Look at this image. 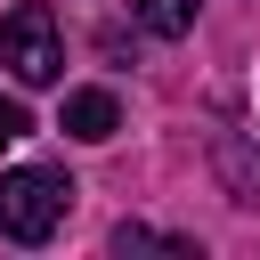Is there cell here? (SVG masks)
Masks as SVG:
<instances>
[{"label": "cell", "mask_w": 260, "mask_h": 260, "mask_svg": "<svg viewBox=\"0 0 260 260\" xmlns=\"http://www.w3.org/2000/svg\"><path fill=\"white\" fill-rule=\"evenodd\" d=\"M24 130H32V114H24L16 98H0V138H24Z\"/></svg>", "instance_id": "obj_6"}, {"label": "cell", "mask_w": 260, "mask_h": 260, "mask_svg": "<svg viewBox=\"0 0 260 260\" xmlns=\"http://www.w3.org/2000/svg\"><path fill=\"white\" fill-rule=\"evenodd\" d=\"M130 16L154 32V41H179V32H195V16H203V0H130Z\"/></svg>", "instance_id": "obj_5"}, {"label": "cell", "mask_w": 260, "mask_h": 260, "mask_svg": "<svg viewBox=\"0 0 260 260\" xmlns=\"http://www.w3.org/2000/svg\"><path fill=\"white\" fill-rule=\"evenodd\" d=\"M57 130H73V138H114L122 130V106H114V89H65V114H57Z\"/></svg>", "instance_id": "obj_4"}, {"label": "cell", "mask_w": 260, "mask_h": 260, "mask_svg": "<svg viewBox=\"0 0 260 260\" xmlns=\"http://www.w3.org/2000/svg\"><path fill=\"white\" fill-rule=\"evenodd\" d=\"M65 203H73V179L49 171V162H16L0 171V236L16 244H49L65 228Z\"/></svg>", "instance_id": "obj_1"}, {"label": "cell", "mask_w": 260, "mask_h": 260, "mask_svg": "<svg viewBox=\"0 0 260 260\" xmlns=\"http://www.w3.org/2000/svg\"><path fill=\"white\" fill-rule=\"evenodd\" d=\"M211 171H219L228 203H260V146H252L244 130H219V138H211Z\"/></svg>", "instance_id": "obj_3"}, {"label": "cell", "mask_w": 260, "mask_h": 260, "mask_svg": "<svg viewBox=\"0 0 260 260\" xmlns=\"http://www.w3.org/2000/svg\"><path fill=\"white\" fill-rule=\"evenodd\" d=\"M0 65H8V81H24V89H49V81L65 73V41H57V16H49L41 0H24V8L0 16Z\"/></svg>", "instance_id": "obj_2"}]
</instances>
